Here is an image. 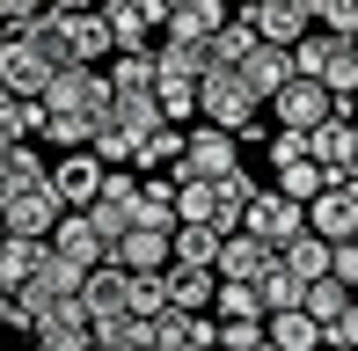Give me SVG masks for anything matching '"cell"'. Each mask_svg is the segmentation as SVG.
Masks as SVG:
<instances>
[{
	"instance_id": "6da1fadb",
	"label": "cell",
	"mask_w": 358,
	"mask_h": 351,
	"mask_svg": "<svg viewBox=\"0 0 358 351\" xmlns=\"http://www.w3.org/2000/svg\"><path fill=\"white\" fill-rule=\"evenodd\" d=\"M292 59H300V73H307V81H322L336 103H351V95H358V37L307 29V37L292 44Z\"/></svg>"
},
{
	"instance_id": "7a4b0ae2",
	"label": "cell",
	"mask_w": 358,
	"mask_h": 351,
	"mask_svg": "<svg viewBox=\"0 0 358 351\" xmlns=\"http://www.w3.org/2000/svg\"><path fill=\"white\" fill-rule=\"evenodd\" d=\"M256 110H264V95L249 88V73H241V66H213V73L198 81V117L220 124V132H234V139L256 132Z\"/></svg>"
},
{
	"instance_id": "3957f363",
	"label": "cell",
	"mask_w": 358,
	"mask_h": 351,
	"mask_svg": "<svg viewBox=\"0 0 358 351\" xmlns=\"http://www.w3.org/2000/svg\"><path fill=\"white\" fill-rule=\"evenodd\" d=\"M110 103H117V88L95 66H59L52 88H44V110H52V117H80V124H103Z\"/></svg>"
},
{
	"instance_id": "277c9868",
	"label": "cell",
	"mask_w": 358,
	"mask_h": 351,
	"mask_svg": "<svg viewBox=\"0 0 358 351\" xmlns=\"http://www.w3.org/2000/svg\"><path fill=\"white\" fill-rule=\"evenodd\" d=\"M241 227H249L256 242H271V249L285 257V249L307 234V205H300V198H285V190H264V198L249 205V220H241Z\"/></svg>"
},
{
	"instance_id": "5b68a950",
	"label": "cell",
	"mask_w": 358,
	"mask_h": 351,
	"mask_svg": "<svg viewBox=\"0 0 358 351\" xmlns=\"http://www.w3.org/2000/svg\"><path fill=\"white\" fill-rule=\"evenodd\" d=\"M336 110H344V103H336V95L322 88V81H307V73H300L292 88H278V95H271V117H278V124H292V132H315V124H329Z\"/></svg>"
},
{
	"instance_id": "8992f818",
	"label": "cell",
	"mask_w": 358,
	"mask_h": 351,
	"mask_svg": "<svg viewBox=\"0 0 358 351\" xmlns=\"http://www.w3.org/2000/svg\"><path fill=\"white\" fill-rule=\"evenodd\" d=\"M103 176H110V162H103V154L73 147L66 162L52 169V190H59V205H66V213H88V205L103 198Z\"/></svg>"
},
{
	"instance_id": "52a82bcc",
	"label": "cell",
	"mask_w": 358,
	"mask_h": 351,
	"mask_svg": "<svg viewBox=\"0 0 358 351\" xmlns=\"http://www.w3.org/2000/svg\"><path fill=\"white\" fill-rule=\"evenodd\" d=\"M234 169H241V139L220 132V124H198V132H190V154H183V169H176V176L220 183V176H234Z\"/></svg>"
},
{
	"instance_id": "ba28073f",
	"label": "cell",
	"mask_w": 358,
	"mask_h": 351,
	"mask_svg": "<svg viewBox=\"0 0 358 351\" xmlns=\"http://www.w3.org/2000/svg\"><path fill=\"white\" fill-rule=\"evenodd\" d=\"M307 234H322V242H358V183H329L315 205H307Z\"/></svg>"
},
{
	"instance_id": "9c48e42d",
	"label": "cell",
	"mask_w": 358,
	"mask_h": 351,
	"mask_svg": "<svg viewBox=\"0 0 358 351\" xmlns=\"http://www.w3.org/2000/svg\"><path fill=\"white\" fill-rule=\"evenodd\" d=\"M80 308H88V322H117V315H132V271L124 264H95L88 285H80Z\"/></svg>"
},
{
	"instance_id": "30bf717a",
	"label": "cell",
	"mask_w": 358,
	"mask_h": 351,
	"mask_svg": "<svg viewBox=\"0 0 358 351\" xmlns=\"http://www.w3.org/2000/svg\"><path fill=\"white\" fill-rule=\"evenodd\" d=\"M0 220H8V234H29V242H52V234H59V220H66V205H59L52 176H44V183H37V190H22V198H15V205H8Z\"/></svg>"
},
{
	"instance_id": "8fae6325",
	"label": "cell",
	"mask_w": 358,
	"mask_h": 351,
	"mask_svg": "<svg viewBox=\"0 0 358 351\" xmlns=\"http://www.w3.org/2000/svg\"><path fill=\"white\" fill-rule=\"evenodd\" d=\"M241 15L256 22L264 44H300L307 29H315V8H307V0H241Z\"/></svg>"
},
{
	"instance_id": "7c38bea8",
	"label": "cell",
	"mask_w": 358,
	"mask_h": 351,
	"mask_svg": "<svg viewBox=\"0 0 358 351\" xmlns=\"http://www.w3.org/2000/svg\"><path fill=\"white\" fill-rule=\"evenodd\" d=\"M161 285H169V308H190V315H213V300H220V271L213 264H169Z\"/></svg>"
},
{
	"instance_id": "4fadbf2b",
	"label": "cell",
	"mask_w": 358,
	"mask_h": 351,
	"mask_svg": "<svg viewBox=\"0 0 358 351\" xmlns=\"http://www.w3.org/2000/svg\"><path fill=\"white\" fill-rule=\"evenodd\" d=\"M103 15H110V29H117V52H146V37L169 29L161 0H103Z\"/></svg>"
},
{
	"instance_id": "5bb4252c",
	"label": "cell",
	"mask_w": 358,
	"mask_h": 351,
	"mask_svg": "<svg viewBox=\"0 0 358 351\" xmlns=\"http://www.w3.org/2000/svg\"><path fill=\"white\" fill-rule=\"evenodd\" d=\"M154 337H161V351H213L220 344V315L169 308V315H154Z\"/></svg>"
},
{
	"instance_id": "9a60e30c",
	"label": "cell",
	"mask_w": 358,
	"mask_h": 351,
	"mask_svg": "<svg viewBox=\"0 0 358 351\" xmlns=\"http://www.w3.org/2000/svg\"><path fill=\"white\" fill-rule=\"evenodd\" d=\"M241 73H249V88L271 103L278 88H292V81H300V59H292V44H256V52L241 59Z\"/></svg>"
},
{
	"instance_id": "2e32d148",
	"label": "cell",
	"mask_w": 358,
	"mask_h": 351,
	"mask_svg": "<svg viewBox=\"0 0 358 351\" xmlns=\"http://www.w3.org/2000/svg\"><path fill=\"white\" fill-rule=\"evenodd\" d=\"M271 264H278V249H271V242H256V234L249 227H234V234H227V249H220V278H241V285H256V278H264V271Z\"/></svg>"
},
{
	"instance_id": "e0dca14e",
	"label": "cell",
	"mask_w": 358,
	"mask_h": 351,
	"mask_svg": "<svg viewBox=\"0 0 358 351\" xmlns=\"http://www.w3.org/2000/svg\"><path fill=\"white\" fill-rule=\"evenodd\" d=\"M52 257H66V264H80V271H95V264H110V242L95 234V220H88V213H66V220H59V234H52Z\"/></svg>"
},
{
	"instance_id": "ac0fdd59",
	"label": "cell",
	"mask_w": 358,
	"mask_h": 351,
	"mask_svg": "<svg viewBox=\"0 0 358 351\" xmlns=\"http://www.w3.org/2000/svg\"><path fill=\"white\" fill-rule=\"evenodd\" d=\"M315 162L329 169L336 183L351 176V162H358V117H351V110H336L329 124H315Z\"/></svg>"
},
{
	"instance_id": "d6986e66",
	"label": "cell",
	"mask_w": 358,
	"mask_h": 351,
	"mask_svg": "<svg viewBox=\"0 0 358 351\" xmlns=\"http://www.w3.org/2000/svg\"><path fill=\"white\" fill-rule=\"evenodd\" d=\"M52 264V242H29V234H0V285L8 293H22L37 271Z\"/></svg>"
},
{
	"instance_id": "ffe728a7",
	"label": "cell",
	"mask_w": 358,
	"mask_h": 351,
	"mask_svg": "<svg viewBox=\"0 0 358 351\" xmlns=\"http://www.w3.org/2000/svg\"><path fill=\"white\" fill-rule=\"evenodd\" d=\"M66 37H73V66H95V59H117V29H110L103 8L66 15Z\"/></svg>"
},
{
	"instance_id": "44dd1931",
	"label": "cell",
	"mask_w": 358,
	"mask_h": 351,
	"mask_svg": "<svg viewBox=\"0 0 358 351\" xmlns=\"http://www.w3.org/2000/svg\"><path fill=\"white\" fill-rule=\"evenodd\" d=\"M117 264H124V271H169V264H176V234H169V227H132V234L117 242Z\"/></svg>"
},
{
	"instance_id": "7402d4cb",
	"label": "cell",
	"mask_w": 358,
	"mask_h": 351,
	"mask_svg": "<svg viewBox=\"0 0 358 351\" xmlns=\"http://www.w3.org/2000/svg\"><path fill=\"white\" fill-rule=\"evenodd\" d=\"M227 22H234V15H227V0H190V8L169 15V37H176V44H213Z\"/></svg>"
},
{
	"instance_id": "603a6c76",
	"label": "cell",
	"mask_w": 358,
	"mask_h": 351,
	"mask_svg": "<svg viewBox=\"0 0 358 351\" xmlns=\"http://www.w3.org/2000/svg\"><path fill=\"white\" fill-rule=\"evenodd\" d=\"M0 73H8V88H15V95H37V103H44V88H52V73H59V66H44V59L29 52L22 37H15L8 52H0Z\"/></svg>"
},
{
	"instance_id": "cb8c5ba5",
	"label": "cell",
	"mask_w": 358,
	"mask_h": 351,
	"mask_svg": "<svg viewBox=\"0 0 358 351\" xmlns=\"http://www.w3.org/2000/svg\"><path fill=\"white\" fill-rule=\"evenodd\" d=\"M15 37H22L29 52L44 59V66H73V37H66V15H37V22H22Z\"/></svg>"
},
{
	"instance_id": "d4e9b609",
	"label": "cell",
	"mask_w": 358,
	"mask_h": 351,
	"mask_svg": "<svg viewBox=\"0 0 358 351\" xmlns=\"http://www.w3.org/2000/svg\"><path fill=\"white\" fill-rule=\"evenodd\" d=\"M256 293H264V315H292V308H307V278H300L285 257L271 264L264 278H256Z\"/></svg>"
},
{
	"instance_id": "484cf974",
	"label": "cell",
	"mask_w": 358,
	"mask_h": 351,
	"mask_svg": "<svg viewBox=\"0 0 358 351\" xmlns=\"http://www.w3.org/2000/svg\"><path fill=\"white\" fill-rule=\"evenodd\" d=\"M110 117H117L132 139H154L161 124H169V110H161V95H154V88H139V95H117V103H110Z\"/></svg>"
},
{
	"instance_id": "4316f807",
	"label": "cell",
	"mask_w": 358,
	"mask_h": 351,
	"mask_svg": "<svg viewBox=\"0 0 358 351\" xmlns=\"http://www.w3.org/2000/svg\"><path fill=\"white\" fill-rule=\"evenodd\" d=\"M271 344L278 351H329V329H322L307 308H292V315H271Z\"/></svg>"
},
{
	"instance_id": "83f0119b",
	"label": "cell",
	"mask_w": 358,
	"mask_h": 351,
	"mask_svg": "<svg viewBox=\"0 0 358 351\" xmlns=\"http://www.w3.org/2000/svg\"><path fill=\"white\" fill-rule=\"evenodd\" d=\"M154 81H161V52H154V44L110 59V88H117V95H139V88H154Z\"/></svg>"
},
{
	"instance_id": "f1b7e54d",
	"label": "cell",
	"mask_w": 358,
	"mask_h": 351,
	"mask_svg": "<svg viewBox=\"0 0 358 351\" xmlns=\"http://www.w3.org/2000/svg\"><path fill=\"white\" fill-rule=\"evenodd\" d=\"M95 351H161V337H154L146 315H117V322L95 329Z\"/></svg>"
},
{
	"instance_id": "f546056e",
	"label": "cell",
	"mask_w": 358,
	"mask_h": 351,
	"mask_svg": "<svg viewBox=\"0 0 358 351\" xmlns=\"http://www.w3.org/2000/svg\"><path fill=\"white\" fill-rule=\"evenodd\" d=\"M351 300H358V285H344L336 271H329V278H315V285H307V315H315L322 329H329V322H344V315H351Z\"/></svg>"
},
{
	"instance_id": "4dcf8cb0",
	"label": "cell",
	"mask_w": 358,
	"mask_h": 351,
	"mask_svg": "<svg viewBox=\"0 0 358 351\" xmlns=\"http://www.w3.org/2000/svg\"><path fill=\"white\" fill-rule=\"evenodd\" d=\"M227 227H205V220H183L176 227V264H220Z\"/></svg>"
},
{
	"instance_id": "1f68e13d",
	"label": "cell",
	"mask_w": 358,
	"mask_h": 351,
	"mask_svg": "<svg viewBox=\"0 0 358 351\" xmlns=\"http://www.w3.org/2000/svg\"><path fill=\"white\" fill-rule=\"evenodd\" d=\"M88 154H103L110 169H139V139L124 132L117 117H103V124H95V139H88Z\"/></svg>"
},
{
	"instance_id": "d6a6232c",
	"label": "cell",
	"mask_w": 358,
	"mask_h": 351,
	"mask_svg": "<svg viewBox=\"0 0 358 351\" xmlns=\"http://www.w3.org/2000/svg\"><path fill=\"white\" fill-rule=\"evenodd\" d=\"M285 264L300 271L307 285H315V278H329V264H336V242H322V234H300V242L285 249Z\"/></svg>"
},
{
	"instance_id": "836d02e7",
	"label": "cell",
	"mask_w": 358,
	"mask_h": 351,
	"mask_svg": "<svg viewBox=\"0 0 358 351\" xmlns=\"http://www.w3.org/2000/svg\"><path fill=\"white\" fill-rule=\"evenodd\" d=\"M329 183H336V176L322 169V162H292V169H278V190H285V198H300V205H315Z\"/></svg>"
},
{
	"instance_id": "e575fe53",
	"label": "cell",
	"mask_w": 358,
	"mask_h": 351,
	"mask_svg": "<svg viewBox=\"0 0 358 351\" xmlns=\"http://www.w3.org/2000/svg\"><path fill=\"white\" fill-rule=\"evenodd\" d=\"M213 315H220V322L264 315V293H256V285H241V278H220V300H213Z\"/></svg>"
},
{
	"instance_id": "d590c367",
	"label": "cell",
	"mask_w": 358,
	"mask_h": 351,
	"mask_svg": "<svg viewBox=\"0 0 358 351\" xmlns=\"http://www.w3.org/2000/svg\"><path fill=\"white\" fill-rule=\"evenodd\" d=\"M292 162H315V132L278 124V132H271V169H292Z\"/></svg>"
},
{
	"instance_id": "8d00e7d4",
	"label": "cell",
	"mask_w": 358,
	"mask_h": 351,
	"mask_svg": "<svg viewBox=\"0 0 358 351\" xmlns=\"http://www.w3.org/2000/svg\"><path fill=\"white\" fill-rule=\"evenodd\" d=\"M315 8V29H336V37H358V0H307Z\"/></svg>"
},
{
	"instance_id": "74e56055",
	"label": "cell",
	"mask_w": 358,
	"mask_h": 351,
	"mask_svg": "<svg viewBox=\"0 0 358 351\" xmlns=\"http://www.w3.org/2000/svg\"><path fill=\"white\" fill-rule=\"evenodd\" d=\"M29 351H95V329H44V337H29Z\"/></svg>"
},
{
	"instance_id": "f35d334b",
	"label": "cell",
	"mask_w": 358,
	"mask_h": 351,
	"mask_svg": "<svg viewBox=\"0 0 358 351\" xmlns=\"http://www.w3.org/2000/svg\"><path fill=\"white\" fill-rule=\"evenodd\" d=\"M139 183H146V176H132V169H110V176H103V198H110V205H139Z\"/></svg>"
},
{
	"instance_id": "ab89813d",
	"label": "cell",
	"mask_w": 358,
	"mask_h": 351,
	"mask_svg": "<svg viewBox=\"0 0 358 351\" xmlns=\"http://www.w3.org/2000/svg\"><path fill=\"white\" fill-rule=\"evenodd\" d=\"M37 15H52V0H0V22H37Z\"/></svg>"
},
{
	"instance_id": "60d3db41",
	"label": "cell",
	"mask_w": 358,
	"mask_h": 351,
	"mask_svg": "<svg viewBox=\"0 0 358 351\" xmlns=\"http://www.w3.org/2000/svg\"><path fill=\"white\" fill-rule=\"evenodd\" d=\"M88 8H103V0H52V15H88Z\"/></svg>"
},
{
	"instance_id": "b9f144b4",
	"label": "cell",
	"mask_w": 358,
	"mask_h": 351,
	"mask_svg": "<svg viewBox=\"0 0 358 351\" xmlns=\"http://www.w3.org/2000/svg\"><path fill=\"white\" fill-rule=\"evenodd\" d=\"M0 329H15V293L0 285Z\"/></svg>"
},
{
	"instance_id": "7bdbcfd3",
	"label": "cell",
	"mask_w": 358,
	"mask_h": 351,
	"mask_svg": "<svg viewBox=\"0 0 358 351\" xmlns=\"http://www.w3.org/2000/svg\"><path fill=\"white\" fill-rule=\"evenodd\" d=\"M8 95H15V88H8V73H0V103H8Z\"/></svg>"
},
{
	"instance_id": "ee69618b",
	"label": "cell",
	"mask_w": 358,
	"mask_h": 351,
	"mask_svg": "<svg viewBox=\"0 0 358 351\" xmlns=\"http://www.w3.org/2000/svg\"><path fill=\"white\" fill-rule=\"evenodd\" d=\"M344 110H351V117H358V95H351V103H344Z\"/></svg>"
},
{
	"instance_id": "f6af8a7d",
	"label": "cell",
	"mask_w": 358,
	"mask_h": 351,
	"mask_svg": "<svg viewBox=\"0 0 358 351\" xmlns=\"http://www.w3.org/2000/svg\"><path fill=\"white\" fill-rule=\"evenodd\" d=\"M351 183H358V162H351Z\"/></svg>"
},
{
	"instance_id": "bcb514c9",
	"label": "cell",
	"mask_w": 358,
	"mask_h": 351,
	"mask_svg": "<svg viewBox=\"0 0 358 351\" xmlns=\"http://www.w3.org/2000/svg\"><path fill=\"white\" fill-rule=\"evenodd\" d=\"M213 351H227V344H213Z\"/></svg>"
},
{
	"instance_id": "7dc6e473",
	"label": "cell",
	"mask_w": 358,
	"mask_h": 351,
	"mask_svg": "<svg viewBox=\"0 0 358 351\" xmlns=\"http://www.w3.org/2000/svg\"><path fill=\"white\" fill-rule=\"evenodd\" d=\"M0 351H8V344H0Z\"/></svg>"
},
{
	"instance_id": "c3c4849f",
	"label": "cell",
	"mask_w": 358,
	"mask_h": 351,
	"mask_svg": "<svg viewBox=\"0 0 358 351\" xmlns=\"http://www.w3.org/2000/svg\"><path fill=\"white\" fill-rule=\"evenodd\" d=\"M351 351H358V344H351Z\"/></svg>"
}]
</instances>
